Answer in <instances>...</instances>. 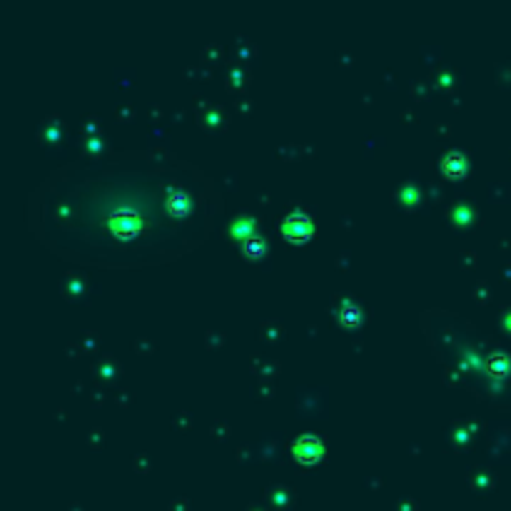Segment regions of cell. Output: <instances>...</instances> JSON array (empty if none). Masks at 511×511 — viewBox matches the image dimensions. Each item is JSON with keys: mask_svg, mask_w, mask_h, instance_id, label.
Wrapping results in <instances>:
<instances>
[{"mask_svg": "<svg viewBox=\"0 0 511 511\" xmlns=\"http://www.w3.org/2000/svg\"><path fill=\"white\" fill-rule=\"evenodd\" d=\"M252 227H254V225H252V220H247V217H242V220H237V222H235V227H232V232H235V235H237V237L245 242V240L254 237V235H252Z\"/></svg>", "mask_w": 511, "mask_h": 511, "instance_id": "cell-3", "label": "cell"}, {"mask_svg": "<svg viewBox=\"0 0 511 511\" xmlns=\"http://www.w3.org/2000/svg\"><path fill=\"white\" fill-rule=\"evenodd\" d=\"M245 252H249V254H259L262 252V240L259 237H249V240H245Z\"/></svg>", "mask_w": 511, "mask_h": 511, "instance_id": "cell-6", "label": "cell"}, {"mask_svg": "<svg viewBox=\"0 0 511 511\" xmlns=\"http://www.w3.org/2000/svg\"><path fill=\"white\" fill-rule=\"evenodd\" d=\"M342 319H344V322H357V319H359V312L354 310L352 305H347V307L342 310Z\"/></svg>", "mask_w": 511, "mask_h": 511, "instance_id": "cell-7", "label": "cell"}, {"mask_svg": "<svg viewBox=\"0 0 511 511\" xmlns=\"http://www.w3.org/2000/svg\"><path fill=\"white\" fill-rule=\"evenodd\" d=\"M282 230H285L292 240H305L307 235L312 232V225H310V220H307V215H302V212H295V215H290V217L285 220Z\"/></svg>", "mask_w": 511, "mask_h": 511, "instance_id": "cell-1", "label": "cell"}, {"mask_svg": "<svg viewBox=\"0 0 511 511\" xmlns=\"http://www.w3.org/2000/svg\"><path fill=\"white\" fill-rule=\"evenodd\" d=\"M295 454L302 459V462H315V459L322 457V444L312 437H305L295 444Z\"/></svg>", "mask_w": 511, "mask_h": 511, "instance_id": "cell-2", "label": "cell"}, {"mask_svg": "<svg viewBox=\"0 0 511 511\" xmlns=\"http://www.w3.org/2000/svg\"><path fill=\"white\" fill-rule=\"evenodd\" d=\"M489 367H491L494 375H504L506 369H509V359H506V354H494L491 362H489Z\"/></svg>", "mask_w": 511, "mask_h": 511, "instance_id": "cell-4", "label": "cell"}, {"mask_svg": "<svg viewBox=\"0 0 511 511\" xmlns=\"http://www.w3.org/2000/svg\"><path fill=\"white\" fill-rule=\"evenodd\" d=\"M464 165V158L459 153H449L447 158H444V170H449V172H459Z\"/></svg>", "mask_w": 511, "mask_h": 511, "instance_id": "cell-5", "label": "cell"}]
</instances>
